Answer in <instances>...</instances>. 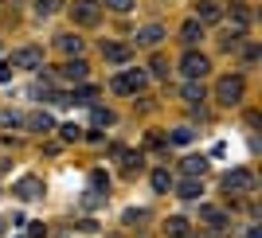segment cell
I'll return each mask as SVG.
<instances>
[{"label": "cell", "mask_w": 262, "mask_h": 238, "mask_svg": "<svg viewBox=\"0 0 262 238\" xmlns=\"http://www.w3.org/2000/svg\"><path fill=\"white\" fill-rule=\"evenodd\" d=\"M196 16H200L204 23H215V20H219V4H211V0H200Z\"/></svg>", "instance_id": "cell-15"}, {"label": "cell", "mask_w": 262, "mask_h": 238, "mask_svg": "<svg viewBox=\"0 0 262 238\" xmlns=\"http://www.w3.org/2000/svg\"><path fill=\"white\" fill-rule=\"evenodd\" d=\"M192 137H196V133L188 129V125H180V129H172V137H168V141H172V145H188Z\"/></svg>", "instance_id": "cell-21"}, {"label": "cell", "mask_w": 262, "mask_h": 238, "mask_svg": "<svg viewBox=\"0 0 262 238\" xmlns=\"http://www.w3.org/2000/svg\"><path fill=\"white\" fill-rule=\"evenodd\" d=\"M28 129H32V133H51L55 129L51 113H32V117H28Z\"/></svg>", "instance_id": "cell-12"}, {"label": "cell", "mask_w": 262, "mask_h": 238, "mask_svg": "<svg viewBox=\"0 0 262 238\" xmlns=\"http://www.w3.org/2000/svg\"><path fill=\"white\" fill-rule=\"evenodd\" d=\"M200 219H204V223H211V227H223V223H227V219H223V211H219V207H200Z\"/></svg>", "instance_id": "cell-17"}, {"label": "cell", "mask_w": 262, "mask_h": 238, "mask_svg": "<svg viewBox=\"0 0 262 238\" xmlns=\"http://www.w3.org/2000/svg\"><path fill=\"white\" fill-rule=\"evenodd\" d=\"M223 187H227L231 195H247V192L254 187V176L247 172V168H235V172L223 176Z\"/></svg>", "instance_id": "cell-2"}, {"label": "cell", "mask_w": 262, "mask_h": 238, "mask_svg": "<svg viewBox=\"0 0 262 238\" xmlns=\"http://www.w3.org/2000/svg\"><path fill=\"white\" fill-rule=\"evenodd\" d=\"M12 75H16V70H12V63H0V82H8Z\"/></svg>", "instance_id": "cell-26"}, {"label": "cell", "mask_w": 262, "mask_h": 238, "mask_svg": "<svg viewBox=\"0 0 262 238\" xmlns=\"http://www.w3.org/2000/svg\"><path fill=\"white\" fill-rule=\"evenodd\" d=\"M184 102H192V106L204 102V86H200L196 78H188V82H184Z\"/></svg>", "instance_id": "cell-16"}, {"label": "cell", "mask_w": 262, "mask_h": 238, "mask_svg": "<svg viewBox=\"0 0 262 238\" xmlns=\"http://www.w3.org/2000/svg\"><path fill=\"white\" fill-rule=\"evenodd\" d=\"M243 90H247V82H243L239 75H227V78H219L215 98L223 102V106H239V102H243Z\"/></svg>", "instance_id": "cell-1"}, {"label": "cell", "mask_w": 262, "mask_h": 238, "mask_svg": "<svg viewBox=\"0 0 262 238\" xmlns=\"http://www.w3.org/2000/svg\"><path fill=\"white\" fill-rule=\"evenodd\" d=\"M102 55H106L110 63H125V59H129V47H125V43H106Z\"/></svg>", "instance_id": "cell-13"}, {"label": "cell", "mask_w": 262, "mask_h": 238, "mask_svg": "<svg viewBox=\"0 0 262 238\" xmlns=\"http://www.w3.org/2000/svg\"><path fill=\"white\" fill-rule=\"evenodd\" d=\"M90 184H94V187H110V180L102 172H94V176H90Z\"/></svg>", "instance_id": "cell-28"}, {"label": "cell", "mask_w": 262, "mask_h": 238, "mask_svg": "<svg viewBox=\"0 0 262 238\" xmlns=\"http://www.w3.org/2000/svg\"><path fill=\"white\" fill-rule=\"evenodd\" d=\"M71 12H75V20L86 23V28H90V23H98V16H102V12H98V0H78Z\"/></svg>", "instance_id": "cell-6"}, {"label": "cell", "mask_w": 262, "mask_h": 238, "mask_svg": "<svg viewBox=\"0 0 262 238\" xmlns=\"http://www.w3.org/2000/svg\"><path fill=\"white\" fill-rule=\"evenodd\" d=\"M0 230H4V219H0Z\"/></svg>", "instance_id": "cell-29"}, {"label": "cell", "mask_w": 262, "mask_h": 238, "mask_svg": "<svg viewBox=\"0 0 262 238\" xmlns=\"http://www.w3.org/2000/svg\"><path fill=\"white\" fill-rule=\"evenodd\" d=\"M168 234H176V238H184V234H188V219L172 215V219H168Z\"/></svg>", "instance_id": "cell-20"}, {"label": "cell", "mask_w": 262, "mask_h": 238, "mask_svg": "<svg viewBox=\"0 0 262 238\" xmlns=\"http://www.w3.org/2000/svg\"><path fill=\"white\" fill-rule=\"evenodd\" d=\"M12 66H24V70H35V66H43V51H39V47H20V51L12 55Z\"/></svg>", "instance_id": "cell-5"}, {"label": "cell", "mask_w": 262, "mask_h": 238, "mask_svg": "<svg viewBox=\"0 0 262 238\" xmlns=\"http://www.w3.org/2000/svg\"><path fill=\"white\" fill-rule=\"evenodd\" d=\"M204 168H208V160H204V156H188V160H184V172H188V176H200Z\"/></svg>", "instance_id": "cell-19"}, {"label": "cell", "mask_w": 262, "mask_h": 238, "mask_svg": "<svg viewBox=\"0 0 262 238\" xmlns=\"http://www.w3.org/2000/svg\"><path fill=\"white\" fill-rule=\"evenodd\" d=\"M176 192H180V199H200V195H204V184H200L196 176H188V180L176 187Z\"/></svg>", "instance_id": "cell-11"}, {"label": "cell", "mask_w": 262, "mask_h": 238, "mask_svg": "<svg viewBox=\"0 0 262 238\" xmlns=\"http://www.w3.org/2000/svg\"><path fill=\"white\" fill-rule=\"evenodd\" d=\"M59 8H63V0H35V12H39V16H55Z\"/></svg>", "instance_id": "cell-18"}, {"label": "cell", "mask_w": 262, "mask_h": 238, "mask_svg": "<svg viewBox=\"0 0 262 238\" xmlns=\"http://www.w3.org/2000/svg\"><path fill=\"white\" fill-rule=\"evenodd\" d=\"M78 133H82V129H78V125H63V137H67V141H75Z\"/></svg>", "instance_id": "cell-27"}, {"label": "cell", "mask_w": 262, "mask_h": 238, "mask_svg": "<svg viewBox=\"0 0 262 238\" xmlns=\"http://www.w3.org/2000/svg\"><path fill=\"white\" fill-rule=\"evenodd\" d=\"M164 39V28L161 23H145L141 32H137V43H145V47H157Z\"/></svg>", "instance_id": "cell-8"}, {"label": "cell", "mask_w": 262, "mask_h": 238, "mask_svg": "<svg viewBox=\"0 0 262 238\" xmlns=\"http://www.w3.org/2000/svg\"><path fill=\"white\" fill-rule=\"evenodd\" d=\"M180 70H184L188 78H204L211 70V63H208V55H196V51H188L184 59H180Z\"/></svg>", "instance_id": "cell-3"}, {"label": "cell", "mask_w": 262, "mask_h": 238, "mask_svg": "<svg viewBox=\"0 0 262 238\" xmlns=\"http://www.w3.org/2000/svg\"><path fill=\"white\" fill-rule=\"evenodd\" d=\"M59 75H63L67 82H82V78H86V63H82V59H71V63H63Z\"/></svg>", "instance_id": "cell-9"}, {"label": "cell", "mask_w": 262, "mask_h": 238, "mask_svg": "<svg viewBox=\"0 0 262 238\" xmlns=\"http://www.w3.org/2000/svg\"><path fill=\"white\" fill-rule=\"evenodd\" d=\"M94 125H114V113L110 109H94Z\"/></svg>", "instance_id": "cell-23"}, {"label": "cell", "mask_w": 262, "mask_h": 238, "mask_svg": "<svg viewBox=\"0 0 262 238\" xmlns=\"http://www.w3.org/2000/svg\"><path fill=\"white\" fill-rule=\"evenodd\" d=\"M153 75H157V78L168 75V63H164V59H153Z\"/></svg>", "instance_id": "cell-25"}, {"label": "cell", "mask_w": 262, "mask_h": 238, "mask_svg": "<svg viewBox=\"0 0 262 238\" xmlns=\"http://www.w3.org/2000/svg\"><path fill=\"white\" fill-rule=\"evenodd\" d=\"M180 39H184L188 47H196L200 39H204V23H200V20H188L184 28H180Z\"/></svg>", "instance_id": "cell-10"}, {"label": "cell", "mask_w": 262, "mask_h": 238, "mask_svg": "<svg viewBox=\"0 0 262 238\" xmlns=\"http://www.w3.org/2000/svg\"><path fill=\"white\" fill-rule=\"evenodd\" d=\"M16 195H20V199H39V195H43V184H39L35 176H24V180H16Z\"/></svg>", "instance_id": "cell-7"}, {"label": "cell", "mask_w": 262, "mask_h": 238, "mask_svg": "<svg viewBox=\"0 0 262 238\" xmlns=\"http://www.w3.org/2000/svg\"><path fill=\"white\" fill-rule=\"evenodd\" d=\"M168 184H172L168 172H153V187H157V192H168Z\"/></svg>", "instance_id": "cell-22"}, {"label": "cell", "mask_w": 262, "mask_h": 238, "mask_svg": "<svg viewBox=\"0 0 262 238\" xmlns=\"http://www.w3.org/2000/svg\"><path fill=\"white\" fill-rule=\"evenodd\" d=\"M59 51H63V55H78V51H82V39H78L75 32L59 35Z\"/></svg>", "instance_id": "cell-14"}, {"label": "cell", "mask_w": 262, "mask_h": 238, "mask_svg": "<svg viewBox=\"0 0 262 238\" xmlns=\"http://www.w3.org/2000/svg\"><path fill=\"white\" fill-rule=\"evenodd\" d=\"M141 86H145V75H141V70H121V75L114 78V90H118V94H137Z\"/></svg>", "instance_id": "cell-4"}, {"label": "cell", "mask_w": 262, "mask_h": 238, "mask_svg": "<svg viewBox=\"0 0 262 238\" xmlns=\"http://www.w3.org/2000/svg\"><path fill=\"white\" fill-rule=\"evenodd\" d=\"M106 8H114V12H129V8H133V0H106Z\"/></svg>", "instance_id": "cell-24"}]
</instances>
